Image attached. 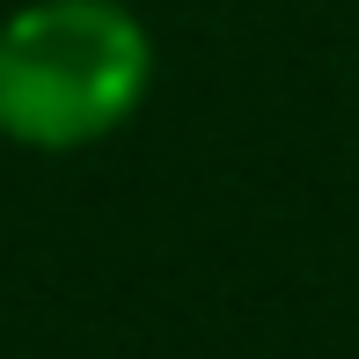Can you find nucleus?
Wrapping results in <instances>:
<instances>
[{"label":"nucleus","mask_w":359,"mask_h":359,"mask_svg":"<svg viewBox=\"0 0 359 359\" xmlns=\"http://www.w3.org/2000/svg\"><path fill=\"white\" fill-rule=\"evenodd\" d=\"M154 88V37L125 0H29L0 22V140L81 154L133 125Z\"/></svg>","instance_id":"1"}]
</instances>
